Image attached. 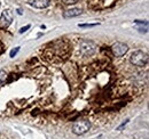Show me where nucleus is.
Masks as SVG:
<instances>
[{"label":"nucleus","instance_id":"obj_2","mask_svg":"<svg viewBox=\"0 0 149 139\" xmlns=\"http://www.w3.org/2000/svg\"><path fill=\"white\" fill-rule=\"evenodd\" d=\"M79 52L84 56H92L96 52V46L94 42L90 40H84L79 45Z\"/></svg>","mask_w":149,"mask_h":139},{"label":"nucleus","instance_id":"obj_11","mask_svg":"<svg viewBox=\"0 0 149 139\" xmlns=\"http://www.w3.org/2000/svg\"><path fill=\"white\" fill-rule=\"evenodd\" d=\"M96 24H79V26L81 28H85V26H95Z\"/></svg>","mask_w":149,"mask_h":139},{"label":"nucleus","instance_id":"obj_4","mask_svg":"<svg viewBox=\"0 0 149 139\" xmlns=\"http://www.w3.org/2000/svg\"><path fill=\"white\" fill-rule=\"evenodd\" d=\"M111 49H112V52H113L116 56L120 57V56H123V55H125V54L127 52L129 47H127V45H125V43L116 42L115 45H112Z\"/></svg>","mask_w":149,"mask_h":139},{"label":"nucleus","instance_id":"obj_10","mask_svg":"<svg viewBox=\"0 0 149 139\" xmlns=\"http://www.w3.org/2000/svg\"><path fill=\"white\" fill-rule=\"evenodd\" d=\"M29 28H30V25H26L25 28H22V29H21V31H19V33H23V32H25V31H26Z\"/></svg>","mask_w":149,"mask_h":139},{"label":"nucleus","instance_id":"obj_3","mask_svg":"<svg viewBox=\"0 0 149 139\" xmlns=\"http://www.w3.org/2000/svg\"><path fill=\"white\" fill-rule=\"evenodd\" d=\"M91 128V123L87 121V120H80V121H77L72 125V132L74 135H84Z\"/></svg>","mask_w":149,"mask_h":139},{"label":"nucleus","instance_id":"obj_9","mask_svg":"<svg viewBox=\"0 0 149 139\" xmlns=\"http://www.w3.org/2000/svg\"><path fill=\"white\" fill-rule=\"evenodd\" d=\"M19 47H16L15 49H13V50L10 52V57H14V56H15V55L19 52Z\"/></svg>","mask_w":149,"mask_h":139},{"label":"nucleus","instance_id":"obj_1","mask_svg":"<svg viewBox=\"0 0 149 139\" xmlns=\"http://www.w3.org/2000/svg\"><path fill=\"white\" fill-rule=\"evenodd\" d=\"M130 62L134 66H138V67L146 66L148 63V55L141 50H135L131 55Z\"/></svg>","mask_w":149,"mask_h":139},{"label":"nucleus","instance_id":"obj_7","mask_svg":"<svg viewBox=\"0 0 149 139\" xmlns=\"http://www.w3.org/2000/svg\"><path fill=\"white\" fill-rule=\"evenodd\" d=\"M81 14V9L80 8H70L68 10H65L63 13V17L64 18H71V17H76L78 15Z\"/></svg>","mask_w":149,"mask_h":139},{"label":"nucleus","instance_id":"obj_6","mask_svg":"<svg viewBox=\"0 0 149 139\" xmlns=\"http://www.w3.org/2000/svg\"><path fill=\"white\" fill-rule=\"evenodd\" d=\"M29 3L31 6H33L35 8L44 9V8H46V7L49 6V0H30Z\"/></svg>","mask_w":149,"mask_h":139},{"label":"nucleus","instance_id":"obj_8","mask_svg":"<svg viewBox=\"0 0 149 139\" xmlns=\"http://www.w3.org/2000/svg\"><path fill=\"white\" fill-rule=\"evenodd\" d=\"M6 79H7V73L3 70H0V83L5 82Z\"/></svg>","mask_w":149,"mask_h":139},{"label":"nucleus","instance_id":"obj_12","mask_svg":"<svg viewBox=\"0 0 149 139\" xmlns=\"http://www.w3.org/2000/svg\"><path fill=\"white\" fill-rule=\"evenodd\" d=\"M77 0H63L64 3H74Z\"/></svg>","mask_w":149,"mask_h":139},{"label":"nucleus","instance_id":"obj_5","mask_svg":"<svg viewBox=\"0 0 149 139\" xmlns=\"http://www.w3.org/2000/svg\"><path fill=\"white\" fill-rule=\"evenodd\" d=\"M12 21H13V13H12V10L7 9V10H5V12L1 14L0 23L2 24V26H6V28H7L8 25H10Z\"/></svg>","mask_w":149,"mask_h":139}]
</instances>
